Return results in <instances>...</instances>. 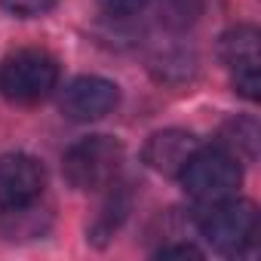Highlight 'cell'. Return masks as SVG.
I'll return each mask as SVG.
<instances>
[{"mask_svg":"<svg viewBox=\"0 0 261 261\" xmlns=\"http://www.w3.org/2000/svg\"><path fill=\"white\" fill-rule=\"evenodd\" d=\"M200 233L221 255H243L258 237V209L249 200H218L206 206L200 218Z\"/></svg>","mask_w":261,"mask_h":261,"instance_id":"obj_1","label":"cell"},{"mask_svg":"<svg viewBox=\"0 0 261 261\" xmlns=\"http://www.w3.org/2000/svg\"><path fill=\"white\" fill-rule=\"evenodd\" d=\"M123 166V145L111 136H89L68 148L65 154V178L77 191H105L117 178Z\"/></svg>","mask_w":261,"mask_h":261,"instance_id":"obj_2","label":"cell"},{"mask_svg":"<svg viewBox=\"0 0 261 261\" xmlns=\"http://www.w3.org/2000/svg\"><path fill=\"white\" fill-rule=\"evenodd\" d=\"M188 197H194L197 203L203 206H212L218 200H227L237 194L240 181H243V172H240V160L230 154V151H197L185 169L178 172Z\"/></svg>","mask_w":261,"mask_h":261,"instance_id":"obj_3","label":"cell"},{"mask_svg":"<svg viewBox=\"0 0 261 261\" xmlns=\"http://www.w3.org/2000/svg\"><path fill=\"white\" fill-rule=\"evenodd\" d=\"M59 83V62L43 49H19L0 68V89L7 98L31 105L46 98Z\"/></svg>","mask_w":261,"mask_h":261,"instance_id":"obj_4","label":"cell"},{"mask_svg":"<svg viewBox=\"0 0 261 261\" xmlns=\"http://www.w3.org/2000/svg\"><path fill=\"white\" fill-rule=\"evenodd\" d=\"M117 101H120L117 83L89 74V77H77L65 86L59 108L74 123H92V120H101L105 114H111L117 108Z\"/></svg>","mask_w":261,"mask_h":261,"instance_id":"obj_5","label":"cell"},{"mask_svg":"<svg viewBox=\"0 0 261 261\" xmlns=\"http://www.w3.org/2000/svg\"><path fill=\"white\" fill-rule=\"evenodd\" d=\"M43 166L28 154L0 157V212L28 206L43 191Z\"/></svg>","mask_w":261,"mask_h":261,"instance_id":"obj_6","label":"cell"},{"mask_svg":"<svg viewBox=\"0 0 261 261\" xmlns=\"http://www.w3.org/2000/svg\"><path fill=\"white\" fill-rule=\"evenodd\" d=\"M200 151V142L185 129H163L154 133L145 145V163L160 175H178L185 163Z\"/></svg>","mask_w":261,"mask_h":261,"instance_id":"obj_7","label":"cell"},{"mask_svg":"<svg viewBox=\"0 0 261 261\" xmlns=\"http://www.w3.org/2000/svg\"><path fill=\"white\" fill-rule=\"evenodd\" d=\"M221 59L237 68V65H249L258 62V31L252 25H237L221 37Z\"/></svg>","mask_w":261,"mask_h":261,"instance_id":"obj_8","label":"cell"},{"mask_svg":"<svg viewBox=\"0 0 261 261\" xmlns=\"http://www.w3.org/2000/svg\"><path fill=\"white\" fill-rule=\"evenodd\" d=\"M224 139H227V145L240 154H246V157H255V145H258V126H255V120H237V123H230V126H224Z\"/></svg>","mask_w":261,"mask_h":261,"instance_id":"obj_9","label":"cell"},{"mask_svg":"<svg viewBox=\"0 0 261 261\" xmlns=\"http://www.w3.org/2000/svg\"><path fill=\"white\" fill-rule=\"evenodd\" d=\"M0 10L16 19H40L56 10V0H0Z\"/></svg>","mask_w":261,"mask_h":261,"instance_id":"obj_10","label":"cell"},{"mask_svg":"<svg viewBox=\"0 0 261 261\" xmlns=\"http://www.w3.org/2000/svg\"><path fill=\"white\" fill-rule=\"evenodd\" d=\"M230 71H233V89H237L243 98L255 101V98H258V86H261V77H258V62L237 65V68H230Z\"/></svg>","mask_w":261,"mask_h":261,"instance_id":"obj_11","label":"cell"},{"mask_svg":"<svg viewBox=\"0 0 261 261\" xmlns=\"http://www.w3.org/2000/svg\"><path fill=\"white\" fill-rule=\"evenodd\" d=\"M98 4H101V10L111 13V16H133V13L145 10L151 0H98Z\"/></svg>","mask_w":261,"mask_h":261,"instance_id":"obj_12","label":"cell"},{"mask_svg":"<svg viewBox=\"0 0 261 261\" xmlns=\"http://www.w3.org/2000/svg\"><path fill=\"white\" fill-rule=\"evenodd\" d=\"M157 258H203V252L191 243H178V246H163Z\"/></svg>","mask_w":261,"mask_h":261,"instance_id":"obj_13","label":"cell"}]
</instances>
